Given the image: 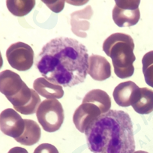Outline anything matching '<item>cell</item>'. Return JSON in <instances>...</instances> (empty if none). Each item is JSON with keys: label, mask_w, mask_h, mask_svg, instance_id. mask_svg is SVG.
I'll return each instance as SVG.
<instances>
[{"label": "cell", "mask_w": 153, "mask_h": 153, "mask_svg": "<svg viewBox=\"0 0 153 153\" xmlns=\"http://www.w3.org/2000/svg\"><path fill=\"white\" fill-rule=\"evenodd\" d=\"M25 129L23 134L16 141L22 145L32 146L37 143L41 138V128L36 122L31 120H24Z\"/></svg>", "instance_id": "16"}, {"label": "cell", "mask_w": 153, "mask_h": 153, "mask_svg": "<svg viewBox=\"0 0 153 153\" xmlns=\"http://www.w3.org/2000/svg\"><path fill=\"white\" fill-rule=\"evenodd\" d=\"M26 86L20 75L15 72L5 70L0 73V92L8 100L14 98Z\"/></svg>", "instance_id": "10"}, {"label": "cell", "mask_w": 153, "mask_h": 153, "mask_svg": "<svg viewBox=\"0 0 153 153\" xmlns=\"http://www.w3.org/2000/svg\"><path fill=\"white\" fill-rule=\"evenodd\" d=\"M143 73L146 83L153 88V51L144 55L142 59Z\"/></svg>", "instance_id": "18"}, {"label": "cell", "mask_w": 153, "mask_h": 153, "mask_svg": "<svg viewBox=\"0 0 153 153\" xmlns=\"http://www.w3.org/2000/svg\"><path fill=\"white\" fill-rule=\"evenodd\" d=\"M89 150L93 153H134L135 141L129 115L110 110L100 116L85 131Z\"/></svg>", "instance_id": "2"}, {"label": "cell", "mask_w": 153, "mask_h": 153, "mask_svg": "<svg viewBox=\"0 0 153 153\" xmlns=\"http://www.w3.org/2000/svg\"><path fill=\"white\" fill-rule=\"evenodd\" d=\"M87 73L93 80L103 81L111 76V66L104 57L99 55H92L89 58Z\"/></svg>", "instance_id": "11"}, {"label": "cell", "mask_w": 153, "mask_h": 153, "mask_svg": "<svg viewBox=\"0 0 153 153\" xmlns=\"http://www.w3.org/2000/svg\"><path fill=\"white\" fill-rule=\"evenodd\" d=\"M139 89L137 85L132 81L120 83L113 91V96L115 101L120 107H129L131 105L135 92Z\"/></svg>", "instance_id": "14"}, {"label": "cell", "mask_w": 153, "mask_h": 153, "mask_svg": "<svg viewBox=\"0 0 153 153\" xmlns=\"http://www.w3.org/2000/svg\"><path fill=\"white\" fill-rule=\"evenodd\" d=\"M8 153H29L27 150L25 149L24 148H21V147H14V148L11 149Z\"/></svg>", "instance_id": "20"}, {"label": "cell", "mask_w": 153, "mask_h": 153, "mask_svg": "<svg viewBox=\"0 0 153 153\" xmlns=\"http://www.w3.org/2000/svg\"><path fill=\"white\" fill-rule=\"evenodd\" d=\"M6 57L10 65L20 71L29 70L33 65V50L29 45L23 42L11 45L7 50Z\"/></svg>", "instance_id": "7"}, {"label": "cell", "mask_w": 153, "mask_h": 153, "mask_svg": "<svg viewBox=\"0 0 153 153\" xmlns=\"http://www.w3.org/2000/svg\"><path fill=\"white\" fill-rule=\"evenodd\" d=\"M134 50L133 38L127 34H112L104 42L103 51L111 58L115 74L120 78H128L134 72Z\"/></svg>", "instance_id": "3"}, {"label": "cell", "mask_w": 153, "mask_h": 153, "mask_svg": "<svg viewBox=\"0 0 153 153\" xmlns=\"http://www.w3.org/2000/svg\"><path fill=\"white\" fill-rule=\"evenodd\" d=\"M131 106L139 114H149L153 111V91L147 88H139L135 92Z\"/></svg>", "instance_id": "13"}, {"label": "cell", "mask_w": 153, "mask_h": 153, "mask_svg": "<svg viewBox=\"0 0 153 153\" xmlns=\"http://www.w3.org/2000/svg\"><path fill=\"white\" fill-rule=\"evenodd\" d=\"M44 78L64 87L83 83L89 68L88 50L78 41L59 37L50 41L36 59Z\"/></svg>", "instance_id": "1"}, {"label": "cell", "mask_w": 153, "mask_h": 153, "mask_svg": "<svg viewBox=\"0 0 153 153\" xmlns=\"http://www.w3.org/2000/svg\"><path fill=\"white\" fill-rule=\"evenodd\" d=\"M8 101L12 104L16 111L23 115L34 114L41 104V98L38 94L27 86Z\"/></svg>", "instance_id": "8"}, {"label": "cell", "mask_w": 153, "mask_h": 153, "mask_svg": "<svg viewBox=\"0 0 153 153\" xmlns=\"http://www.w3.org/2000/svg\"><path fill=\"white\" fill-rule=\"evenodd\" d=\"M35 92L48 99H59L64 95L62 86L54 84L44 77H39L34 81Z\"/></svg>", "instance_id": "15"}, {"label": "cell", "mask_w": 153, "mask_h": 153, "mask_svg": "<svg viewBox=\"0 0 153 153\" xmlns=\"http://www.w3.org/2000/svg\"><path fill=\"white\" fill-rule=\"evenodd\" d=\"M134 153H149V152H145V151H136Z\"/></svg>", "instance_id": "22"}, {"label": "cell", "mask_w": 153, "mask_h": 153, "mask_svg": "<svg viewBox=\"0 0 153 153\" xmlns=\"http://www.w3.org/2000/svg\"><path fill=\"white\" fill-rule=\"evenodd\" d=\"M113 9V21L119 27H129L138 23L140 17L139 5L140 1L117 0Z\"/></svg>", "instance_id": "6"}, {"label": "cell", "mask_w": 153, "mask_h": 153, "mask_svg": "<svg viewBox=\"0 0 153 153\" xmlns=\"http://www.w3.org/2000/svg\"><path fill=\"white\" fill-rule=\"evenodd\" d=\"M2 65H3V59H2V54H1V52H0V69L2 68Z\"/></svg>", "instance_id": "21"}, {"label": "cell", "mask_w": 153, "mask_h": 153, "mask_svg": "<svg viewBox=\"0 0 153 153\" xmlns=\"http://www.w3.org/2000/svg\"><path fill=\"white\" fill-rule=\"evenodd\" d=\"M93 14L91 6H87L84 9L75 11L71 14V24L74 34L81 38H86V31L89 29V21Z\"/></svg>", "instance_id": "12"}, {"label": "cell", "mask_w": 153, "mask_h": 153, "mask_svg": "<svg viewBox=\"0 0 153 153\" xmlns=\"http://www.w3.org/2000/svg\"><path fill=\"white\" fill-rule=\"evenodd\" d=\"M25 121L15 110L8 108L0 113V130L7 136L17 139L23 134Z\"/></svg>", "instance_id": "9"}, {"label": "cell", "mask_w": 153, "mask_h": 153, "mask_svg": "<svg viewBox=\"0 0 153 153\" xmlns=\"http://www.w3.org/2000/svg\"><path fill=\"white\" fill-rule=\"evenodd\" d=\"M111 100L107 92L101 89H93L88 92L81 105L75 110L74 124L81 133H85L89 126L102 114L110 110Z\"/></svg>", "instance_id": "4"}, {"label": "cell", "mask_w": 153, "mask_h": 153, "mask_svg": "<svg viewBox=\"0 0 153 153\" xmlns=\"http://www.w3.org/2000/svg\"><path fill=\"white\" fill-rule=\"evenodd\" d=\"M10 12L14 16L23 17L29 14L35 5V1H6Z\"/></svg>", "instance_id": "17"}, {"label": "cell", "mask_w": 153, "mask_h": 153, "mask_svg": "<svg viewBox=\"0 0 153 153\" xmlns=\"http://www.w3.org/2000/svg\"><path fill=\"white\" fill-rule=\"evenodd\" d=\"M36 116L44 130L48 132L58 131L65 119L62 106L56 99H48L42 101L37 110Z\"/></svg>", "instance_id": "5"}, {"label": "cell", "mask_w": 153, "mask_h": 153, "mask_svg": "<svg viewBox=\"0 0 153 153\" xmlns=\"http://www.w3.org/2000/svg\"><path fill=\"white\" fill-rule=\"evenodd\" d=\"M33 153H59V151L52 144L42 143L35 149Z\"/></svg>", "instance_id": "19"}]
</instances>
